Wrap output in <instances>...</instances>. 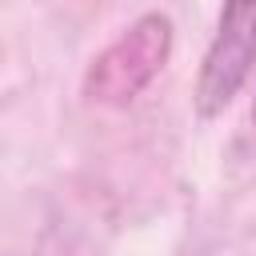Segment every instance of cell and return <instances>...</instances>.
I'll return each mask as SVG.
<instances>
[{"label": "cell", "mask_w": 256, "mask_h": 256, "mask_svg": "<svg viewBox=\"0 0 256 256\" xmlns=\"http://www.w3.org/2000/svg\"><path fill=\"white\" fill-rule=\"evenodd\" d=\"M168 52H172V24L164 16H140L116 44H108L96 56L84 92L100 104H132L164 68Z\"/></svg>", "instance_id": "1"}, {"label": "cell", "mask_w": 256, "mask_h": 256, "mask_svg": "<svg viewBox=\"0 0 256 256\" xmlns=\"http://www.w3.org/2000/svg\"><path fill=\"white\" fill-rule=\"evenodd\" d=\"M256 64V0H224L216 40L204 56L200 84H196V104L204 116L220 112L240 84L248 80Z\"/></svg>", "instance_id": "2"}]
</instances>
